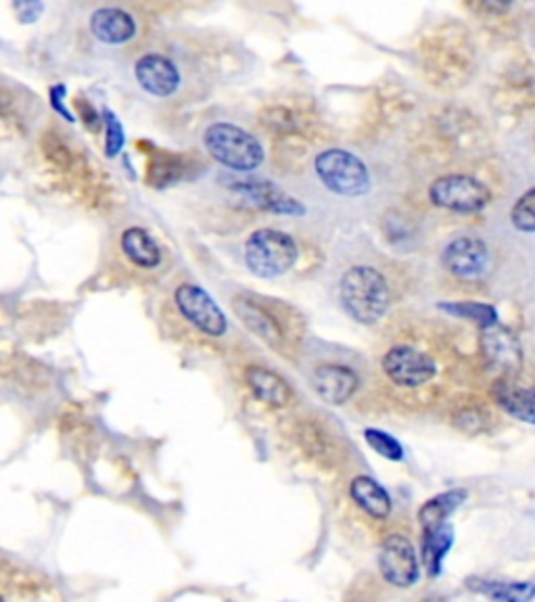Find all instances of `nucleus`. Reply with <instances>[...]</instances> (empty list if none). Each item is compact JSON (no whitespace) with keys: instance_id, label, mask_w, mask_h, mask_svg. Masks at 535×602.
<instances>
[{"instance_id":"1","label":"nucleus","mask_w":535,"mask_h":602,"mask_svg":"<svg viewBox=\"0 0 535 602\" xmlns=\"http://www.w3.org/2000/svg\"><path fill=\"white\" fill-rule=\"evenodd\" d=\"M339 299L345 314L360 324L379 322L391 304L387 276L368 264L347 268L339 281Z\"/></svg>"},{"instance_id":"2","label":"nucleus","mask_w":535,"mask_h":602,"mask_svg":"<svg viewBox=\"0 0 535 602\" xmlns=\"http://www.w3.org/2000/svg\"><path fill=\"white\" fill-rule=\"evenodd\" d=\"M299 258L295 239L278 228H260L245 243V264L258 279H278L287 274Z\"/></svg>"},{"instance_id":"3","label":"nucleus","mask_w":535,"mask_h":602,"mask_svg":"<svg viewBox=\"0 0 535 602\" xmlns=\"http://www.w3.org/2000/svg\"><path fill=\"white\" fill-rule=\"evenodd\" d=\"M203 143L218 164L235 172H253L264 161V147L258 138L235 124H212L203 134Z\"/></svg>"},{"instance_id":"4","label":"nucleus","mask_w":535,"mask_h":602,"mask_svg":"<svg viewBox=\"0 0 535 602\" xmlns=\"http://www.w3.org/2000/svg\"><path fill=\"white\" fill-rule=\"evenodd\" d=\"M314 174L324 189L339 197H362L370 189L366 164L345 149H327L316 155Z\"/></svg>"},{"instance_id":"5","label":"nucleus","mask_w":535,"mask_h":602,"mask_svg":"<svg viewBox=\"0 0 535 602\" xmlns=\"http://www.w3.org/2000/svg\"><path fill=\"white\" fill-rule=\"evenodd\" d=\"M385 377L398 387L416 389L431 383L437 375V362L414 343H395L381 358Z\"/></svg>"},{"instance_id":"6","label":"nucleus","mask_w":535,"mask_h":602,"mask_svg":"<svg viewBox=\"0 0 535 602\" xmlns=\"http://www.w3.org/2000/svg\"><path fill=\"white\" fill-rule=\"evenodd\" d=\"M429 197L437 207L458 214L481 212L492 201L490 189L481 180L467 174H448L437 178L431 184Z\"/></svg>"},{"instance_id":"7","label":"nucleus","mask_w":535,"mask_h":602,"mask_svg":"<svg viewBox=\"0 0 535 602\" xmlns=\"http://www.w3.org/2000/svg\"><path fill=\"white\" fill-rule=\"evenodd\" d=\"M174 301L178 312L189 320L197 331L207 337H222L228 331V320L224 312L218 308L216 301L209 297L207 291L193 283H184L176 289Z\"/></svg>"},{"instance_id":"8","label":"nucleus","mask_w":535,"mask_h":602,"mask_svg":"<svg viewBox=\"0 0 535 602\" xmlns=\"http://www.w3.org/2000/svg\"><path fill=\"white\" fill-rule=\"evenodd\" d=\"M134 78L147 95L157 99H168L176 95L182 84L178 65L161 53H147L138 57L134 63Z\"/></svg>"},{"instance_id":"9","label":"nucleus","mask_w":535,"mask_h":602,"mask_svg":"<svg viewBox=\"0 0 535 602\" xmlns=\"http://www.w3.org/2000/svg\"><path fill=\"white\" fill-rule=\"evenodd\" d=\"M379 569L395 588H410L418 580V557L412 542L400 534L389 536L379 552Z\"/></svg>"},{"instance_id":"10","label":"nucleus","mask_w":535,"mask_h":602,"mask_svg":"<svg viewBox=\"0 0 535 602\" xmlns=\"http://www.w3.org/2000/svg\"><path fill=\"white\" fill-rule=\"evenodd\" d=\"M235 308L241 320L249 327V331H253L268 345H272L274 350H283V345L287 343V329H283V324L278 322L281 314L253 297L237 299Z\"/></svg>"},{"instance_id":"11","label":"nucleus","mask_w":535,"mask_h":602,"mask_svg":"<svg viewBox=\"0 0 535 602\" xmlns=\"http://www.w3.org/2000/svg\"><path fill=\"white\" fill-rule=\"evenodd\" d=\"M446 270L460 276V279H475L483 274L490 262V253L481 239L460 237L446 245L444 256H441Z\"/></svg>"},{"instance_id":"12","label":"nucleus","mask_w":535,"mask_h":602,"mask_svg":"<svg viewBox=\"0 0 535 602\" xmlns=\"http://www.w3.org/2000/svg\"><path fill=\"white\" fill-rule=\"evenodd\" d=\"M312 383L324 402L339 406L354 396V391L358 389V375L347 366L324 364L314 370Z\"/></svg>"},{"instance_id":"13","label":"nucleus","mask_w":535,"mask_h":602,"mask_svg":"<svg viewBox=\"0 0 535 602\" xmlns=\"http://www.w3.org/2000/svg\"><path fill=\"white\" fill-rule=\"evenodd\" d=\"M90 34L103 44H126L136 36L134 17L118 7H103L90 17Z\"/></svg>"},{"instance_id":"14","label":"nucleus","mask_w":535,"mask_h":602,"mask_svg":"<svg viewBox=\"0 0 535 602\" xmlns=\"http://www.w3.org/2000/svg\"><path fill=\"white\" fill-rule=\"evenodd\" d=\"M483 354L487 362H490V366L500 370L506 379L517 375L519 368L523 366L519 341L513 337V333H508L504 329L487 333L483 337Z\"/></svg>"},{"instance_id":"15","label":"nucleus","mask_w":535,"mask_h":602,"mask_svg":"<svg viewBox=\"0 0 535 602\" xmlns=\"http://www.w3.org/2000/svg\"><path fill=\"white\" fill-rule=\"evenodd\" d=\"M494 400L496 404L521 423L535 425V389L521 387L513 379H498L494 383Z\"/></svg>"},{"instance_id":"16","label":"nucleus","mask_w":535,"mask_h":602,"mask_svg":"<svg viewBox=\"0 0 535 602\" xmlns=\"http://www.w3.org/2000/svg\"><path fill=\"white\" fill-rule=\"evenodd\" d=\"M120 247L128 262L143 270H155L164 260L161 258V247L145 228H128L120 239Z\"/></svg>"},{"instance_id":"17","label":"nucleus","mask_w":535,"mask_h":602,"mask_svg":"<svg viewBox=\"0 0 535 602\" xmlns=\"http://www.w3.org/2000/svg\"><path fill=\"white\" fill-rule=\"evenodd\" d=\"M245 381L249 389L255 393V398H260L270 406L278 408V406H285L291 400V389L287 381L281 375H276L270 368L264 366L247 368Z\"/></svg>"},{"instance_id":"18","label":"nucleus","mask_w":535,"mask_h":602,"mask_svg":"<svg viewBox=\"0 0 535 602\" xmlns=\"http://www.w3.org/2000/svg\"><path fill=\"white\" fill-rule=\"evenodd\" d=\"M467 586L473 592H479L492 602H533L535 584L533 582H502V580H483V577H471Z\"/></svg>"},{"instance_id":"19","label":"nucleus","mask_w":535,"mask_h":602,"mask_svg":"<svg viewBox=\"0 0 535 602\" xmlns=\"http://www.w3.org/2000/svg\"><path fill=\"white\" fill-rule=\"evenodd\" d=\"M350 494L354 502L362 508V511L375 519H387L391 513V498L381 488V483L370 479L366 475H360L352 481Z\"/></svg>"},{"instance_id":"20","label":"nucleus","mask_w":535,"mask_h":602,"mask_svg":"<svg viewBox=\"0 0 535 602\" xmlns=\"http://www.w3.org/2000/svg\"><path fill=\"white\" fill-rule=\"evenodd\" d=\"M452 546H454V527L450 523L437 525V527L425 531L423 561H425L427 573L431 577H437L441 573V569H444V561H446Z\"/></svg>"},{"instance_id":"21","label":"nucleus","mask_w":535,"mask_h":602,"mask_svg":"<svg viewBox=\"0 0 535 602\" xmlns=\"http://www.w3.org/2000/svg\"><path fill=\"white\" fill-rule=\"evenodd\" d=\"M464 500H467V492L464 490H448L427 500L421 511H418V521H421L423 531L448 523V517L458 511Z\"/></svg>"},{"instance_id":"22","label":"nucleus","mask_w":535,"mask_h":602,"mask_svg":"<svg viewBox=\"0 0 535 602\" xmlns=\"http://www.w3.org/2000/svg\"><path fill=\"white\" fill-rule=\"evenodd\" d=\"M441 308L450 314L460 316V318H469V320L481 324V327H492L498 318V314L492 306L475 304V301H464V304H452V306H441Z\"/></svg>"},{"instance_id":"23","label":"nucleus","mask_w":535,"mask_h":602,"mask_svg":"<svg viewBox=\"0 0 535 602\" xmlns=\"http://www.w3.org/2000/svg\"><path fill=\"white\" fill-rule=\"evenodd\" d=\"M366 444L375 450L377 454L389 458V460H402L404 458V448L402 444L395 439L393 435L379 431V429H366L364 431Z\"/></svg>"},{"instance_id":"24","label":"nucleus","mask_w":535,"mask_h":602,"mask_svg":"<svg viewBox=\"0 0 535 602\" xmlns=\"http://www.w3.org/2000/svg\"><path fill=\"white\" fill-rule=\"evenodd\" d=\"M510 220L521 233H535V187L521 195L510 212Z\"/></svg>"},{"instance_id":"25","label":"nucleus","mask_w":535,"mask_h":602,"mask_svg":"<svg viewBox=\"0 0 535 602\" xmlns=\"http://www.w3.org/2000/svg\"><path fill=\"white\" fill-rule=\"evenodd\" d=\"M107 124H109V138H107V153L109 155H115L118 153L120 149H122V128H120V124L115 122L111 115H109V120H107Z\"/></svg>"},{"instance_id":"26","label":"nucleus","mask_w":535,"mask_h":602,"mask_svg":"<svg viewBox=\"0 0 535 602\" xmlns=\"http://www.w3.org/2000/svg\"><path fill=\"white\" fill-rule=\"evenodd\" d=\"M423 602H448L446 598H439V596H431V598H425Z\"/></svg>"}]
</instances>
